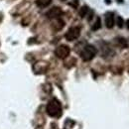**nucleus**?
I'll list each match as a JSON object with an SVG mask.
<instances>
[{
  "mask_svg": "<svg viewBox=\"0 0 129 129\" xmlns=\"http://www.w3.org/2000/svg\"><path fill=\"white\" fill-rule=\"evenodd\" d=\"M97 53V50L94 46L92 45H86L84 48L82 49L81 53V58L84 62H88L91 61Z\"/></svg>",
  "mask_w": 129,
  "mask_h": 129,
  "instance_id": "obj_2",
  "label": "nucleus"
},
{
  "mask_svg": "<svg viewBox=\"0 0 129 129\" xmlns=\"http://www.w3.org/2000/svg\"><path fill=\"white\" fill-rule=\"evenodd\" d=\"M70 53H71V50L66 45H61L55 50V55L59 59H66L70 55Z\"/></svg>",
  "mask_w": 129,
  "mask_h": 129,
  "instance_id": "obj_4",
  "label": "nucleus"
},
{
  "mask_svg": "<svg viewBox=\"0 0 129 129\" xmlns=\"http://www.w3.org/2000/svg\"><path fill=\"white\" fill-rule=\"evenodd\" d=\"M80 35H81V29H80L79 27H72V28L69 29L68 32L66 33L64 38H66L68 41L72 42V41L77 40V39L80 37Z\"/></svg>",
  "mask_w": 129,
  "mask_h": 129,
  "instance_id": "obj_3",
  "label": "nucleus"
},
{
  "mask_svg": "<svg viewBox=\"0 0 129 129\" xmlns=\"http://www.w3.org/2000/svg\"><path fill=\"white\" fill-rule=\"evenodd\" d=\"M118 40V43H119V45L122 47V48H127L129 45L128 43H127V41L125 40V39H122V38H119V39H117Z\"/></svg>",
  "mask_w": 129,
  "mask_h": 129,
  "instance_id": "obj_9",
  "label": "nucleus"
},
{
  "mask_svg": "<svg viewBox=\"0 0 129 129\" xmlns=\"http://www.w3.org/2000/svg\"><path fill=\"white\" fill-rule=\"evenodd\" d=\"M46 111L48 113L49 116L51 117H60L62 115V104L57 98H53L49 101L46 107Z\"/></svg>",
  "mask_w": 129,
  "mask_h": 129,
  "instance_id": "obj_1",
  "label": "nucleus"
},
{
  "mask_svg": "<svg viewBox=\"0 0 129 129\" xmlns=\"http://www.w3.org/2000/svg\"><path fill=\"white\" fill-rule=\"evenodd\" d=\"M51 3H52V0H36V4L41 8L47 7Z\"/></svg>",
  "mask_w": 129,
  "mask_h": 129,
  "instance_id": "obj_7",
  "label": "nucleus"
},
{
  "mask_svg": "<svg viewBox=\"0 0 129 129\" xmlns=\"http://www.w3.org/2000/svg\"><path fill=\"white\" fill-rule=\"evenodd\" d=\"M87 11H88V7L87 6H83V7H81V10H80V16L81 18H83V17L86 15V13H87Z\"/></svg>",
  "mask_w": 129,
  "mask_h": 129,
  "instance_id": "obj_8",
  "label": "nucleus"
},
{
  "mask_svg": "<svg viewBox=\"0 0 129 129\" xmlns=\"http://www.w3.org/2000/svg\"><path fill=\"white\" fill-rule=\"evenodd\" d=\"M117 1H119V2H121V3L123 2V0H117Z\"/></svg>",
  "mask_w": 129,
  "mask_h": 129,
  "instance_id": "obj_13",
  "label": "nucleus"
},
{
  "mask_svg": "<svg viewBox=\"0 0 129 129\" xmlns=\"http://www.w3.org/2000/svg\"><path fill=\"white\" fill-rule=\"evenodd\" d=\"M126 27H127V28L129 29V19L127 20V22H126Z\"/></svg>",
  "mask_w": 129,
  "mask_h": 129,
  "instance_id": "obj_12",
  "label": "nucleus"
},
{
  "mask_svg": "<svg viewBox=\"0 0 129 129\" xmlns=\"http://www.w3.org/2000/svg\"><path fill=\"white\" fill-rule=\"evenodd\" d=\"M62 10L60 7H54L51 10H49V12L47 13V16L50 19H55V18H59L62 15Z\"/></svg>",
  "mask_w": 129,
  "mask_h": 129,
  "instance_id": "obj_5",
  "label": "nucleus"
},
{
  "mask_svg": "<svg viewBox=\"0 0 129 129\" xmlns=\"http://www.w3.org/2000/svg\"><path fill=\"white\" fill-rule=\"evenodd\" d=\"M101 27V23H100V18H97L96 19V22L94 23V25L92 26V30L93 31H96V30H98L99 28Z\"/></svg>",
  "mask_w": 129,
  "mask_h": 129,
  "instance_id": "obj_10",
  "label": "nucleus"
},
{
  "mask_svg": "<svg viewBox=\"0 0 129 129\" xmlns=\"http://www.w3.org/2000/svg\"><path fill=\"white\" fill-rule=\"evenodd\" d=\"M62 1H66V0H62Z\"/></svg>",
  "mask_w": 129,
  "mask_h": 129,
  "instance_id": "obj_14",
  "label": "nucleus"
},
{
  "mask_svg": "<svg viewBox=\"0 0 129 129\" xmlns=\"http://www.w3.org/2000/svg\"><path fill=\"white\" fill-rule=\"evenodd\" d=\"M123 24H124L123 18L121 16H118L117 17V26H118L119 28H122V27H123Z\"/></svg>",
  "mask_w": 129,
  "mask_h": 129,
  "instance_id": "obj_11",
  "label": "nucleus"
},
{
  "mask_svg": "<svg viewBox=\"0 0 129 129\" xmlns=\"http://www.w3.org/2000/svg\"><path fill=\"white\" fill-rule=\"evenodd\" d=\"M105 25L109 29L114 26V14L112 12H107L105 14Z\"/></svg>",
  "mask_w": 129,
  "mask_h": 129,
  "instance_id": "obj_6",
  "label": "nucleus"
}]
</instances>
